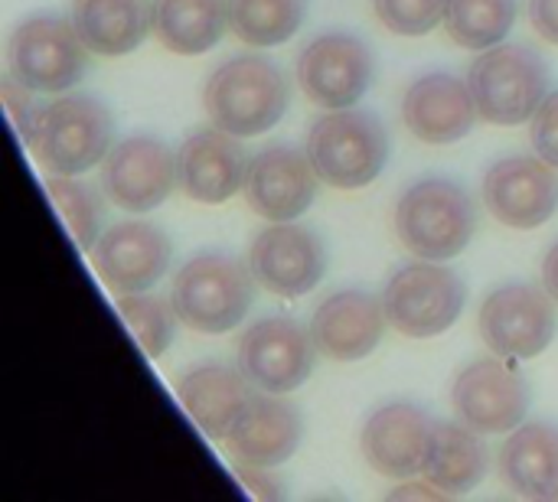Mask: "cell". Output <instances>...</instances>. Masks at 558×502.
Listing matches in <instances>:
<instances>
[{
	"label": "cell",
	"mask_w": 558,
	"mask_h": 502,
	"mask_svg": "<svg viewBox=\"0 0 558 502\" xmlns=\"http://www.w3.org/2000/svg\"><path fill=\"white\" fill-rule=\"evenodd\" d=\"M118 314L128 323V330L137 336L141 350L157 359L167 353V346L173 343V327H177V310L173 301L163 297H150V294H121L118 297Z\"/></svg>",
	"instance_id": "obj_30"
},
{
	"label": "cell",
	"mask_w": 558,
	"mask_h": 502,
	"mask_svg": "<svg viewBox=\"0 0 558 502\" xmlns=\"http://www.w3.org/2000/svg\"><path fill=\"white\" fill-rule=\"evenodd\" d=\"M255 284L252 268L229 255L206 252L177 271L170 301L183 327L216 336L235 330L248 317Z\"/></svg>",
	"instance_id": "obj_3"
},
{
	"label": "cell",
	"mask_w": 558,
	"mask_h": 502,
	"mask_svg": "<svg viewBox=\"0 0 558 502\" xmlns=\"http://www.w3.org/2000/svg\"><path fill=\"white\" fill-rule=\"evenodd\" d=\"M177 186V157L157 137L134 134L114 144L101 163V193L124 212L157 209Z\"/></svg>",
	"instance_id": "obj_13"
},
{
	"label": "cell",
	"mask_w": 558,
	"mask_h": 502,
	"mask_svg": "<svg viewBox=\"0 0 558 502\" xmlns=\"http://www.w3.org/2000/svg\"><path fill=\"white\" fill-rule=\"evenodd\" d=\"M252 382L242 369L222 366V363H203L193 366L180 379V399L190 418L199 425L203 434L213 441H226L229 428L235 425L239 412L252 399Z\"/></svg>",
	"instance_id": "obj_23"
},
{
	"label": "cell",
	"mask_w": 558,
	"mask_h": 502,
	"mask_svg": "<svg viewBox=\"0 0 558 502\" xmlns=\"http://www.w3.org/2000/svg\"><path fill=\"white\" fill-rule=\"evenodd\" d=\"M291 88L284 72L265 56L226 59L203 88L206 114L216 127L235 137H255L271 131L288 111Z\"/></svg>",
	"instance_id": "obj_1"
},
{
	"label": "cell",
	"mask_w": 558,
	"mask_h": 502,
	"mask_svg": "<svg viewBox=\"0 0 558 502\" xmlns=\"http://www.w3.org/2000/svg\"><path fill=\"white\" fill-rule=\"evenodd\" d=\"M245 173L248 157L239 137L216 124L190 134L177 150V186L196 203H226L245 186Z\"/></svg>",
	"instance_id": "obj_18"
},
{
	"label": "cell",
	"mask_w": 558,
	"mask_h": 502,
	"mask_svg": "<svg viewBox=\"0 0 558 502\" xmlns=\"http://www.w3.org/2000/svg\"><path fill=\"white\" fill-rule=\"evenodd\" d=\"M307 157L327 186L360 189L383 173L389 160V134L373 111L340 108L314 121Z\"/></svg>",
	"instance_id": "obj_5"
},
{
	"label": "cell",
	"mask_w": 558,
	"mask_h": 502,
	"mask_svg": "<svg viewBox=\"0 0 558 502\" xmlns=\"http://www.w3.org/2000/svg\"><path fill=\"white\" fill-rule=\"evenodd\" d=\"M500 474L520 497H553L558 490V428L520 425L500 448Z\"/></svg>",
	"instance_id": "obj_27"
},
{
	"label": "cell",
	"mask_w": 558,
	"mask_h": 502,
	"mask_svg": "<svg viewBox=\"0 0 558 502\" xmlns=\"http://www.w3.org/2000/svg\"><path fill=\"white\" fill-rule=\"evenodd\" d=\"M298 82L327 111L353 108L373 85V52L353 33H320L298 56Z\"/></svg>",
	"instance_id": "obj_9"
},
{
	"label": "cell",
	"mask_w": 558,
	"mask_h": 502,
	"mask_svg": "<svg viewBox=\"0 0 558 502\" xmlns=\"http://www.w3.org/2000/svg\"><path fill=\"white\" fill-rule=\"evenodd\" d=\"M517 20V0H448L445 29L464 49H490L507 39Z\"/></svg>",
	"instance_id": "obj_29"
},
{
	"label": "cell",
	"mask_w": 558,
	"mask_h": 502,
	"mask_svg": "<svg viewBox=\"0 0 558 502\" xmlns=\"http://www.w3.org/2000/svg\"><path fill=\"white\" fill-rule=\"evenodd\" d=\"M435 421L412 402H392L369 415L363 425V454L366 464L392 480L418 477L425 467L428 441Z\"/></svg>",
	"instance_id": "obj_19"
},
{
	"label": "cell",
	"mask_w": 558,
	"mask_h": 502,
	"mask_svg": "<svg viewBox=\"0 0 558 502\" xmlns=\"http://www.w3.org/2000/svg\"><path fill=\"white\" fill-rule=\"evenodd\" d=\"M543 287L556 297L558 304V245L549 248V255H546V261H543Z\"/></svg>",
	"instance_id": "obj_37"
},
{
	"label": "cell",
	"mask_w": 558,
	"mask_h": 502,
	"mask_svg": "<svg viewBox=\"0 0 558 502\" xmlns=\"http://www.w3.org/2000/svg\"><path fill=\"white\" fill-rule=\"evenodd\" d=\"M114 140L111 111L92 95H62L36 108L29 150L49 173L78 176L101 163Z\"/></svg>",
	"instance_id": "obj_2"
},
{
	"label": "cell",
	"mask_w": 558,
	"mask_h": 502,
	"mask_svg": "<svg viewBox=\"0 0 558 502\" xmlns=\"http://www.w3.org/2000/svg\"><path fill=\"white\" fill-rule=\"evenodd\" d=\"M556 330V297L530 284H504L481 307V336L504 359L539 356Z\"/></svg>",
	"instance_id": "obj_10"
},
{
	"label": "cell",
	"mask_w": 558,
	"mask_h": 502,
	"mask_svg": "<svg viewBox=\"0 0 558 502\" xmlns=\"http://www.w3.org/2000/svg\"><path fill=\"white\" fill-rule=\"evenodd\" d=\"M262 470H265V467H252V464H239V467H235L239 480L248 487L252 497H258V500H278V497H281V487L271 483Z\"/></svg>",
	"instance_id": "obj_36"
},
{
	"label": "cell",
	"mask_w": 558,
	"mask_h": 502,
	"mask_svg": "<svg viewBox=\"0 0 558 502\" xmlns=\"http://www.w3.org/2000/svg\"><path fill=\"white\" fill-rule=\"evenodd\" d=\"M307 13V0H229V29L248 46L288 42Z\"/></svg>",
	"instance_id": "obj_28"
},
{
	"label": "cell",
	"mask_w": 558,
	"mask_h": 502,
	"mask_svg": "<svg viewBox=\"0 0 558 502\" xmlns=\"http://www.w3.org/2000/svg\"><path fill=\"white\" fill-rule=\"evenodd\" d=\"M448 0H373L379 23L399 36H425L445 20Z\"/></svg>",
	"instance_id": "obj_32"
},
{
	"label": "cell",
	"mask_w": 558,
	"mask_h": 502,
	"mask_svg": "<svg viewBox=\"0 0 558 502\" xmlns=\"http://www.w3.org/2000/svg\"><path fill=\"white\" fill-rule=\"evenodd\" d=\"M454 412L464 425H471L481 434H507L517 431L526 421L530 412V382L497 359H477L454 379L451 389Z\"/></svg>",
	"instance_id": "obj_12"
},
{
	"label": "cell",
	"mask_w": 558,
	"mask_h": 502,
	"mask_svg": "<svg viewBox=\"0 0 558 502\" xmlns=\"http://www.w3.org/2000/svg\"><path fill=\"white\" fill-rule=\"evenodd\" d=\"M154 0H72V26L95 56H124L150 33Z\"/></svg>",
	"instance_id": "obj_25"
},
{
	"label": "cell",
	"mask_w": 558,
	"mask_h": 502,
	"mask_svg": "<svg viewBox=\"0 0 558 502\" xmlns=\"http://www.w3.org/2000/svg\"><path fill=\"white\" fill-rule=\"evenodd\" d=\"M530 23L546 42L558 46V0H530Z\"/></svg>",
	"instance_id": "obj_35"
},
{
	"label": "cell",
	"mask_w": 558,
	"mask_h": 502,
	"mask_svg": "<svg viewBox=\"0 0 558 502\" xmlns=\"http://www.w3.org/2000/svg\"><path fill=\"white\" fill-rule=\"evenodd\" d=\"M301 444V415L291 402L271 392L252 395L226 434V448L239 464L278 467L294 457Z\"/></svg>",
	"instance_id": "obj_22"
},
{
	"label": "cell",
	"mask_w": 558,
	"mask_h": 502,
	"mask_svg": "<svg viewBox=\"0 0 558 502\" xmlns=\"http://www.w3.org/2000/svg\"><path fill=\"white\" fill-rule=\"evenodd\" d=\"M490 216L510 229H536L558 209V173L543 157H504L484 176Z\"/></svg>",
	"instance_id": "obj_16"
},
{
	"label": "cell",
	"mask_w": 558,
	"mask_h": 502,
	"mask_svg": "<svg viewBox=\"0 0 558 502\" xmlns=\"http://www.w3.org/2000/svg\"><path fill=\"white\" fill-rule=\"evenodd\" d=\"M317 170L307 157V150L294 147H265L248 160L245 173V199L248 206L271 222H294L304 216L317 196Z\"/></svg>",
	"instance_id": "obj_17"
},
{
	"label": "cell",
	"mask_w": 558,
	"mask_h": 502,
	"mask_svg": "<svg viewBox=\"0 0 558 502\" xmlns=\"http://www.w3.org/2000/svg\"><path fill=\"white\" fill-rule=\"evenodd\" d=\"M383 310L392 330L412 340H432L454 327L464 310V284L445 265H405L383 291Z\"/></svg>",
	"instance_id": "obj_8"
},
{
	"label": "cell",
	"mask_w": 558,
	"mask_h": 502,
	"mask_svg": "<svg viewBox=\"0 0 558 502\" xmlns=\"http://www.w3.org/2000/svg\"><path fill=\"white\" fill-rule=\"evenodd\" d=\"M383 301L366 291H337L311 317V336L317 350L337 363L366 359L386 330Z\"/></svg>",
	"instance_id": "obj_21"
},
{
	"label": "cell",
	"mask_w": 558,
	"mask_h": 502,
	"mask_svg": "<svg viewBox=\"0 0 558 502\" xmlns=\"http://www.w3.org/2000/svg\"><path fill=\"white\" fill-rule=\"evenodd\" d=\"M530 137H533L536 154L558 170V91H549L546 101L536 108Z\"/></svg>",
	"instance_id": "obj_33"
},
{
	"label": "cell",
	"mask_w": 558,
	"mask_h": 502,
	"mask_svg": "<svg viewBox=\"0 0 558 502\" xmlns=\"http://www.w3.org/2000/svg\"><path fill=\"white\" fill-rule=\"evenodd\" d=\"M477 118L471 85L448 72L415 78L402 98V121L425 144H454L471 134Z\"/></svg>",
	"instance_id": "obj_20"
},
{
	"label": "cell",
	"mask_w": 558,
	"mask_h": 502,
	"mask_svg": "<svg viewBox=\"0 0 558 502\" xmlns=\"http://www.w3.org/2000/svg\"><path fill=\"white\" fill-rule=\"evenodd\" d=\"M88 255L114 294H144L167 274L173 245L150 222H121L105 229Z\"/></svg>",
	"instance_id": "obj_14"
},
{
	"label": "cell",
	"mask_w": 558,
	"mask_h": 502,
	"mask_svg": "<svg viewBox=\"0 0 558 502\" xmlns=\"http://www.w3.org/2000/svg\"><path fill=\"white\" fill-rule=\"evenodd\" d=\"M46 189H49V199L56 203V209L62 212L75 245L88 252L101 235V196L88 183L59 176V173L49 176Z\"/></svg>",
	"instance_id": "obj_31"
},
{
	"label": "cell",
	"mask_w": 558,
	"mask_h": 502,
	"mask_svg": "<svg viewBox=\"0 0 558 502\" xmlns=\"http://www.w3.org/2000/svg\"><path fill=\"white\" fill-rule=\"evenodd\" d=\"M392 497H396V500H402V497H425V500H435V497H441V493L428 483V487H402V490H396Z\"/></svg>",
	"instance_id": "obj_38"
},
{
	"label": "cell",
	"mask_w": 558,
	"mask_h": 502,
	"mask_svg": "<svg viewBox=\"0 0 558 502\" xmlns=\"http://www.w3.org/2000/svg\"><path fill=\"white\" fill-rule=\"evenodd\" d=\"M0 98H3V105H7V114H10V121H13L20 140L29 144L33 118H36V108H39V105H33V88H26L23 82H16V78L10 75V78L0 82Z\"/></svg>",
	"instance_id": "obj_34"
},
{
	"label": "cell",
	"mask_w": 558,
	"mask_h": 502,
	"mask_svg": "<svg viewBox=\"0 0 558 502\" xmlns=\"http://www.w3.org/2000/svg\"><path fill=\"white\" fill-rule=\"evenodd\" d=\"M85 52L88 46L78 39L72 20L46 13L23 20L7 42L10 75L43 95L69 91L78 85L88 65Z\"/></svg>",
	"instance_id": "obj_7"
},
{
	"label": "cell",
	"mask_w": 558,
	"mask_h": 502,
	"mask_svg": "<svg viewBox=\"0 0 558 502\" xmlns=\"http://www.w3.org/2000/svg\"><path fill=\"white\" fill-rule=\"evenodd\" d=\"M314 336L291 317L255 320L239 343V369L258 392L288 395L314 372Z\"/></svg>",
	"instance_id": "obj_11"
},
{
	"label": "cell",
	"mask_w": 558,
	"mask_h": 502,
	"mask_svg": "<svg viewBox=\"0 0 558 502\" xmlns=\"http://www.w3.org/2000/svg\"><path fill=\"white\" fill-rule=\"evenodd\" d=\"M396 232L422 261H448L461 255L477 232V206L471 193L451 180L412 183L396 206Z\"/></svg>",
	"instance_id": "obj_4"
},
{
	"label": "cell",
	"mask_w": 558,
	"mask_h": 502,
	"mask_svg": "<svg viewBox=\"0 0 558 502\" xmlns=\"http://www.w3.org/2000/svg\"><path fill=\"white\" fill-rule=\"evenodd\" d=\"M248 268L255 281L275 297H304L327 271L324 242L294 222H275L255 235L248 248Z\"/></svg>",
	"instance_id": "obj_15"
},
{
	"label": "cell",
	"mask_w": 558,
	"mask_h": 502,
	"mask_svg": "<svg viewBox=\"0 0 558 502\" xmlns=\"http://www.w3.org/2000/svg\"><path fill=\"white\" fill-rule=\"evenodd\" d=\"M487 474V444L481 441V431L471 425L438 421L432 428L428 454L422 477L432 483L441 497H464L474 487H481Z\"/></svg>",
	"instance_id": "obj_24"
},
{
	"label": "cell",
	"mask_w": 558,
	"mask_h": 502,
	"mask_svg": "<svg viewBox=\"0 0 558 502\" xmlns=\"http://www.w3.org/2000/svg\"><path fill=\"white\" fill-rule=\"evenodd\" d=\"M229 29V0H154L150 33L177 56L213 49Z\"/></svg>",
	"instance_id": "obj_26"
},
{
	"label": "cell",
	"mask_w": 558,
	"mask_h": 502,
	"mask_svg": "<svg viewBox=\"0 0 558 502\" xmlns=\"http://www.w3.org/2000/svg\"><path fill=\"white\" fill-rule=\"evenodd\" d=\"M468 85L484 121L513 127L533 121L536 108L546 101L549 65L530 46L497 42L477 56L468 72Z\"/></svg>",
	"instance_id": "obj_6"
}]
</instances>
